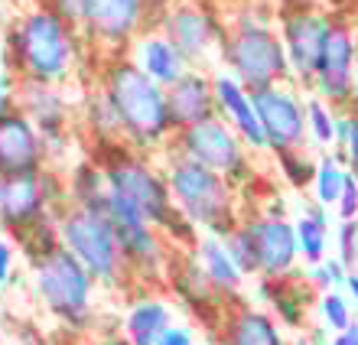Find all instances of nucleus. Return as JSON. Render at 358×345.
Returning a JSON list of instances; mask_svg holds the SVG:
<instances>
[{
    "label": "nucleus",
    "instance_id": "1",
    "mask_svg": "<svg viewBox=\"0 0 358 345\" xmlns=\"http://www.w3.org/2000/svg\"><path fill=\"white\" fill-rule=\"evenodd\" d=\"M98 163L104 169L111 196H117L124 206H131L143 222L160 228L179 254L192 251V244L199 241V228L189 218H182L179 209L173 206V192L166 183V173H163V163H157L150 153L127 147V143L101 147Z\"/></svg>",
    "mask_w": 358,
    "mask_h": 345
},
{
    "label": "nucleus",
    "instance_id": "2",
    "mask_svg": "<svg viewBox=\"0 0 358 345\" xmlns=\"http://www.w3.org/2000/svg\"><path fill=\"white\" fill-rule=\"evenodd\" d=\"M85 39L46 0L13 17L7 27V69L13 78H39L62 85L78 69Z\"/></svg>",
    "mask_w": 358,
    "mask_h": 345
},
{
    "label": "nucleus",
    "instance_id": "3",
    "mask_svg": "<svg viewBox=\"0 0 358 345\" xmlns=\"http://www.w3.org/2000/svg\"><path fill=\"white\" fill-rule=\"evenodd\" d=\"M98 85L121 118L124 143L141 153H166L176 137L166 108V88L157 85L127 52L104 59Z\"/></svg>",
    "mask_w": 358,
    "mask_h": 345
},
{
    "label": "nucleus",
    "instance_id": "4",
    "mask_svg": "<svg viewBox=\"0 0 358 345\" xmlns=\"http://www.w3.org/2000/svg\"><path fill=\"white\" fill-rule=\"evenodd\" d=\"M218 69L235 75L248 92L290 82V62L277 20L257 7V0H241L235 17H225V43L218 52Z\"/></svg>",
    "mask_w": 358,
    "mask_h": 345
},
{
    "label": "nucleus",
    "instance_id": "5",
    "mask_svg": "<svg viewBox=\"0 0 358 345\" xmlns=\"http://www.w3.org/2000/svg\"><path fill=\"white\" fill-rule=\"evenodd\" d=\"M163 173L170 183L173 206L182 218L196 225L199 234L225 238L241 225L245 206H241V189L235 183L173 150L163 153Z\"/></svg>",
    "mask_w": 358,
    "mask_h": 345
},
{
    "label": "nucleus",
    "instance_id": "6",
    "mask_svg": "<svg viewBox=\"0 0 358 345\" xmlns=\"http://www.w3.org/2000/svg\"><path fill=\"white\" fill-rule=\"evenodd\" d=\"M56 225H59V241L78 264L98 280V287H127L131 283V267L124 261L121 241L114 232L111 218L98 209L72 206L62 202L56 209Z\"/></svg>",
    "mask_w": 358,
    "mask_h": 345
},
{
    "label": "nucleus",
    "instance_id": "7",
    "mask_svg": "<svg viewBox=\"0 0 358 345\" xmlns=\"http://www.w3.org/2000/svg\"><path fill=\"white\" fill-rule=\"evenodd\" d=\"M29 264H33V293L39 297V303L62 326L82 332L92 323L98 280L62 244H59L56 251L43 254V258H36V261H29Z\"/></svg>",
    "mask_w": 358,
    "mask_h": 345
},
{
    "label": "nucleus",
    "instance_id": "8",
    "mask_svg": "<svg viewBox=\"0 0 358 345\" xmlns=\"http://www.w3.org/2000/svg\"><path fill=\"white\" fill-rule=\"evenodd\" d=\"M111 218L117 241H121L124 261L131 267V277L141 283H157V280L170 277V267L176 261V248L166 241V234L160 228H153L150 222H143L141 215L134 212L131 206H124L117 196L108 192L101 209Z\"/></svg>",
    "mask_w": 358,
    "mask_h": 345
},
{
    "label": "nucleus",
    "instance_id": "9",
    "mask_svg": "<svg viewBox=\"0 0 358 345\" xmlns=\"http://www.w3.org/2000/svg\"><path fill=\"white\" fill-rule=\"evenodd\" d=\"M173 153L196 160L212 173L225 176L238 189H245L255 179V153L245 147V140L238 137L222 118H212L206 124H196L189 131H179L170 143Z\"/></svg>",
    "mask_w": 358,
    "mask_h": 345
},
{
    "label": "nucleus",
    "instance_id": "10",
    "mask_svg": "<svg viewBox=\"0 0 358 345\" xmlns=\"http://www.w3.org/2000/svg\"><path fill=\"white\" fill-rule=\"evenodd\" d=\"M157 17L160 13L150 0H85L78 33L85 46H94L104 59H111L124 56L143 29L157 27Z\"/></svg>",
    "mask_w": 358,
    "mask_h": 345
},
{
    "label": "nucleus",
    "instance_id": "11",
    "mask_svg": "<svg viewBox=\"0 0 358 345\" xmlns=\"http://www.w3.org/2000/svg\"><path fill=\"white\" fill-rule=\"evenodd\" d=\"M157 27L176 43L192 69L218 66V52L225 43V17L218 13V7L202 0H176L160 10Z\"/></svg>",
    "mask_w": 358,
    "mask_h": 345
},
{
    "label": "nucleus",
    "instance_id": "12",
    "mask_svg": "<svg viewBox=\"0 0 358 345\" xmlns=\"http://www.w3.org/2000/svg\"><path fill=\"white\" fill-rule=\"evenodd\" d=\"M329 20V13L316 7V3H310V0H290V3H283L277 10V29H280L287 62H290V82L300 92H310Z\"/></svg>",
    "mask_w": 358,
    "mask_h": 345
},
{
    "label": "nucleus",
    "instance_id": "13",
    "mask_svg": "<svg viewBox=\"0 0 358 345\" xmlns=\"http://www.w3.org/2000/svg\"><path fill=\"white\" fill-rule=\"evenodd\" d=\"M355 59H358V29L349 17H332L326 39H322L316 72H313L310 92L332 108L352 104V82H355Z\"/></svg>",
    "mask_w": 358,
    "mask_h": 345
},
{
    "label": "nucleus",
    "instance_id": "14",
    "mask_svg": "<svg viewBox=\"0 0 358 345\" xmlns=\"http://www.w3.org/2000/svg\"><path fill=\"white\" fill-rule=\"evenodd\" d=\"M62 202H66V179H59L49 167L43 173L0 176V222L13 234L27 232L29 225L52 215Z\"/></svg>",
    "mask_w": 358,
    "mask_h": 345
},
{
    "label": "nucleus",
    "instance_id": "15",
    "mask_svg": "<svg viewBox=\"0 0 358 345\" xmlns=\"http://www.w3.org/2000/svg\"><path fill=\"white\" fill-rule=\"evenodd\" d=\"M255 94V108L267 137V153L283 150H306V94L293 82L271 85Z\"/></svg>",
    "mask_w": 358,
    "mask_h": 345
},
{
    "label": "nucleus",
    "instance_id": "16",
    "mask_svg": "<svg viewBox=\"0 0 358 345\" xmlns=\"http://www.w3.org/2000/svg\"><path fill=\"white\" fill-rule=\"evenodd\" d=\"M241 225L248 228L257 254V277L280 280L293 277L300 264V244H296V228L293 218L283 212H245Z\"/></svg>",
    "mask_w": 358,
    "mask_h": 345
},
{
    "label": "nucleus",
    "instance_id": "17",
    "mask_svg": "<svg viewBox=\"0 0 358 345\" xmlns=\"http://www.w3.org/2000/svg\"><path fill=\"white\" fill-rule=\"evenodd\" d=\"M13 108H20L36 124V131L46 140L49 160L62 153V147L69 143L72 104L59 85L39 82V78H13Z\"/></svg>",
    "mask_w": 358,
    "mask_h": 345
},
{
    "label": "nucleus",
    "instance_id": "18",
    "mask_svg": "<svg viewBox=\"0 0 358 345\" xmlns=\"http://www.w3.org/2000/svg\"><path fill=\"white\" fill-rule=\"evenodd\" d=\"M49 167V150L36 124L20 108L0 114V176L43 173Z\"/></svg>",
    "mask_w": 358,
    "mask_h": 345
},
{
    "label": "nucleus",
    "instance_id": "19",
    "mask_svg": "<svg viewBox=\"0 0 358 345\" xmlns=\"http://www.w3.org/2000/svg\"><path fill=\"white\" fill-rule=\"evenodd\" d=\"M212 88H215L218 118L245 140V147L251 153H267V137H264V127H261V118H257L255 94L248 92L235 75H228L225 69L212 72Z\"/></svg>",
    "mask_w": 358,
    "mask_h": 345
},
{
    "label": "nucleus",
    "instance_id": "20",
    "mask_svg": "<svg viewBox=\"0 0 358 345\" xmlns=\"http://www.w3.org/2000/svg\"><path fill=\"white\" fill-rule=\"evenodd\" d=\"M215 345H290L283 326L277 323L271 309L251 307L245 300H238L225 309V316L212 332Z\"/></svg>",
    "mask_w": 358,
    "mask_h": 345
},
{
    "label": "nucleus",
    "instance_id": "21",
    "mask_svg": "<svg viewBox=\"0 0 358 345\" xmlns=\"http://www.w3.org/2000/svg\"><path fill=\"white\" fill-rule=\"evenodd\" d=\"M166 108H170V121L176 134L218 118L212 72L208 69H189L179 82L166 88Z\"/></svg>",
    "mask_w": 358,
    "mask_h": 345
},
{
    "label": "nucleus",
    "instance_id": "22",
    "mask_svg": "<svg viewBox=\"0 0 358 345\" xmlns=\"http://www.w3.org/2000/svg\"><path fill=\"white\" fill-rule=\"evenodd\" d=\"M127 56H131L134 62L143 69V72L150 75L153 82L163 85V88H170L173 82H179V78L192 69L186 62V56L176 49V43H173V39L166 36L160 27L143 29L141 36L131 43Z\"/></svg>",
    "mask_w": 358,
    "mask_h": 345
},
{
    "label": "nucleus",
    "instance_id": "23",
    "mask_svg": "<svg viewBox=\"0 0 358 345\" xmlns=\"http://www.w3.org/2000/svg\"><path fill=\"white\" fill-rule=\"evenodd\" d=\"M186 254L199 264V271L206 274L212 290L225 300L228 307L241 300V290H245L248 277L238 271V264L231 261V254H228L222 238H215V234H199V241L192 244V251H186Z\"/></svg>",
    "mask_w": 358,
    "mask_h": 345
},
{
    "label": "nucleus",
    "instance_id": "24",
    "mask_svg": "<svg viewBox=\"0 0 358 345\" xmlns=\"http://www.w3.org/2000/svg\"><path fill=\"white\" fill-rule=\"evenodd\" d=\"M316 290L306 283V277H280V280H264L257 277V297L264 303V309H271L277 323L283 329H303L306 316H310V300Z\"/></svg>",
    "mask_w": 358,
    "mask_h": 345
},
{
    "label": "nucleus",
    "instance_id": "25",
    "mask_svg": "<svg viewBox=\"0 0 358 345\" xmlns=\"http://www.w3.org/2000/svg\"><path fill=\"white\" fill-rule=\"evenodd\" d=\"M173 326V307L160 293H141L124 313L121 332L127 345H157Z\"/></svg>",
    "mask_w": 358,
    "mask_h": 345
},
{
    "label": "nucleus",
    "instance_id": "26",
    "mask_svg": "<svg viewBox=\"0 0 358 345\" xmlns=\"http://www.w3.org/2000/svg\"><path fill=\"white\" fill-rule=\"evenodd\" d=\"M293 228H296V244H300V261L306 267H316L329 258V209L313 202L293 218Z\"/></svg>",
    "mask_w": 358,
    "mask_h": 345
},
{
    "label": "nucleus",
    "instance_id": "27",
    "mask_svg": "<svg viewBox=\"0 0 358 345\" xmlns=\"http://www.w3.org/2000/svg\"><path fill=\"white\" fill-rule=\"evenodd\" d=\"M82 121H85L88 134H92L101 147H111V143H124L121 134V118L114 111L111 98L104 94L101 85L88 88V94L82 98Z\"/></svg>",
    "mask_w": 358,
    "mask_h": 345
},
{
    "label": "nucleus",
    "instance_id": "28",
    "mask_svg": "<svg viewBox=\"0 0 358 345\" xmlns=\"http://www.w3.org/2000/svg\"><path fill=\"white\" fill-rule=\"evenodd\" d=\"M104 199H108V179H104V169L98 160H82L69 169L66 176V202L72 206H85V209H104Z\"/></svg>",
    "mask_w": 358,
    "mask_h": 345
},
{
    "label": "nucleus",
    "instance_id": "29",
    "mask_svg": "<svg viewBox=\"0 0 358 345\" xmlns=\"http://www.w3.org/2000/svg\"><path fill=\"white\" fill-rule=\"evenodd\" d=\"M349 179V167L339 150H326L316 157V176H313V202L322 209H336L342 189Z\"/></svg>",
    "mask_w": 358,
    "mask_h": 345
},
{
    "label": "nucleus",
    "instance_id": "30",
    "mask_svg": "<svg viewBox=\"0 0 358 345\" xmlns=\"http://www.w3.org/2000/svg\"><path fill=\"white\" fill-rule=\"evenodd\" d=\"M336 121H339V108L322 101L316 94H306V137L326 153L336 150Z\"/></svg>",
    "mask_w": 358,
    "mask_h": 345
},
{
    "label": "nucleus",
    "instance_id": "31",
    "mask_svg": "<svg viewBox=\"0 0 358 345\" xmlns=\"http://www.w3.org/2000/svg\"><path fill=\"white\" fill-rule=\"evenodd\" d=\"M277 160V169H280L283 183L290 189H306L313 186V176H316V160L306 153V150H283V153H273Z\"/></svg>",
    "mask_w": 358,
    "mask_h": 345
},
{
    "label": "nucleus",
    "instance_id": "32",
    "mask_svg": "<svg viewBox=\"0 0 358 345\" xmlns=\"http://www.w3.org/2000/svg\"><path fill=\"white\" fill-rule=\"evenodd\" d=\"M320 316H322V326L329 329L332 336L345 332V329L355 323V316H352V300H349V293H342V290L320 293Z\"/></svg>",
    "mask_w": 358,
    "mask_h": 345
},
{
    "label": "nucleus",
    "instance_id": "33",
    "mask_svg": "<svg viewBox=\"0 0 358 345\" xmlns=\"http://www.w3.org/2000/svg\"><path fill=\"white\" fill-rule=\"evenodd\" d=\"M231 254V261L238 264V271L245 274V277H257V254H255V241H251V234H248L245 225H238L231 234L222 238Z\"/></svg>",
    "mask_w": 358,
    "mask_h": 345
},
{
    "label": "nucleus",
    "instance_id": "34",
    "mask_svg": "<svg viewBox=\"0 0 358 345\" xmlns=\"http://www.w3.org/2000/svg\"><path fill=\"white\" fill-rule=\"evenodd\" d=\"M345 277H349V267L339 261V258H326L316 267H306V283H310L316 293H329V290H342L345 287Z\"/></svg>",
    "mask_w": 358,
    "mask_h": 345
},
{
    "label": "nucleus",
    "instance_id": "35",
    "mask_svg": "<svg viewBox=\"0 0 358 345\" xmlns=\"http://www.w3.org/2000/svg\"><path fill=\"white\" fill-rule=\"evenodd\" d=\"M336 258L349 271H358V222H339L336 232Z\"/></svg>",
    "mask_w": 358,
    "mask_h": 345
},
{
    "label": "nucleus",
    "instance_id": "36",
    "mask_svg": "<svg viewBox=\"0 0 358 345\" xmlns=\"http://www.w3.org/2000/svg\"><path fill=\"white\" fill-rule=\"evenodd\" d=\"M336 215H339V222H358V179L352 173L345 179L339 202H336Z\"/></svg>",
    "mask_w": 358,
    "mask_h": 345
},
{
    "label": "nucleus",
    "instance_id": "37",
    "mask_svg": "<svg viewBox=\"0 0 358 345\" xmlns=\"http://www.w3.org/2000/svg\"><path fill=\"white\" fill-rule=\"evenodd\" d=\"M339 153H342V160H345L349 173L358 179V111L349 114V137L342 140Z\"/></svg>",
    "mask_w": 358,
    "mask_h": 345
},
{
    "label": "nucleus",
    "instance_id": "38",
    "mask_svg": "<svg viewBox=\"0 0 358 345\" xmlns=\"http://www.w3.org/2000/svg\"><path fill=\"white\" fill-rule=\"evenodd\" d=\"M46 3L52 10H59L72 27H82V17H85V0H46Z\"/></svg>",
    "mask_w": 358,
    "mask_h": 345
},
{
    "label": "nucleus",
    "instance_id": "39",
    "mask_svg": "<svg viewBox=\"0 0 358 345\" xmlns=\"http://www.w3.org/2000/svg\"><path fill=\"white\" fill-rule=\"evenodd\" d=\"M157 345H202V342H199L196 332H192L189 326H182V323H173V326L163 332V339Z\"/></svg>",
    "mask_w": 358,
    "mask_h": 345
},
{
    "label": "nucleus",
    "instance_id": "40",
    "mask_svg": "<svg viewBox=\"0 0 358 345\" xmlns=\"http://www.w3.org/2000/svg\"><path fill=\"white\" fill-rule=\"evenodd\" d=\"M10 274H13V244L0 238V283H7Z\"/></svg>",
    "mask_w": 358,
    "mask_h": 345
},
{
    "label": "nucleus",
    "instance_id": "41",
    "mask_svg": "<svg viewBox=\"0 0 358 345\" xmlns=\"http://www.w3.org/2000/svg\"><path fill=\"white\" fill-rule=\"evenodd\" d=\"M329 345H358V319L352 323L345 332H339V336H332Z\"/></svg>",
    "mask_w": 358,
    "mask_h": 345
},
{
    "label": "nucleus",
    "instance_id": "42",
    "mask_svg": "<svg viewBox=\"0 0 358 345\" xmlns=\"http://www.w3.org/2000/svg\"><path fill=\"white\" fill-rule=\"evenodd\" d=\"M69 345H127L124 339H76V342H69Z\"/></svg>",
    "mask_w": 358,
    "mask_h": 345
},
{
    "label": "nucleus",
    "instance_id": "43",
    "mask_svg": "<svg viewBox=\"0 0 358 345\" xmlns=\"http://www.w3.org/2000/svg\"><path fill=\"white\" fill-rule=\"evenodd\" d=\"M345 293H349V300H355L358 303V271H349V277H345Z\"/></svg>",
    "mask_w": 358,
    "mask_h": 345
},
{
    "label": "nucleus",
    "instance_id": "44",
    "mask_svg": "<svg viewBox=\"0 0 358 345\" xmlns=\"http://www.w3.org/2000/svg\"><path fill=\"white\" fill-rule=\"evenodd\" d=\"M352 111H358V59H355V82H352Z\"/></svg>",
    "mask_w": 358,
    "mask_h": 345
},
{
    "label": "nucleus",
    "instance_id": "45",
    "mask_svg": "<svg viewBox=\"0 0 358 345\" xmlns=\"http://www.w3.org/2000/svg\"><path fill=\"white\" fill-rule=\"evenodd\" d=\"M153 7H157V13H160V10H166L170 7V3H176V0H150Z\"/></svg>",
    "mask_w": 358,
    "mask_h": 345
},
{
    "label": "nucleus",
    "instance_id": "46",
    "mask_svg": "<svg viewBox=\"0 0 358 345\" xmlns=\"http://www.w3.org/2000/svg\"><path fill=\"white\" fill-rule=\"evenodd\" d=\"M202 345H215V342H212V339H206V342H202Z\"/></svg>",
    "mask_w": 358,
    "mask_h": 345
}]
</instances>
